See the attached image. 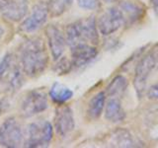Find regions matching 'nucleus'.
Listing matches in <instances>:
<instances>
[{"label":"nucleus","mask_w":158,"mask_h":148,"mask_svg":"<svg viewBox=\"0 0 158 148\" xmlns=\"http://www.w3.org/2000/svg\"><path fill=\"white\" fill-rule=\"evenodd\" d=\"M52 125L47 121H38L29 125L25 130L26 147H47L52 139Z\"/></svg>","instance_id":"7ed1b4c3"},{"label":"nucleus","mask_w":158,"mask_h":148,"mask_svg":"<svg viewBox=\"0 0 158 148\" xmlns=\"http://www.w3.org/2000/svg\"><path fill=\"white\" fill-rule=\"evenodd\" d=\"M106 103V94L104 92H99L94 96L88 106V116L93 120L98 118L105 108Z\"/></svg>","instance_id":"dca6fc26"},{"label":"nucleus","mask_w":158,"mask_h":148,"mask_svg":"<svg viewBox=\"0 0 158 148\" xmlns=\"http://www.w3.org/2000/svg\"><path fill=\"white\" fill-rule=\"evenodd\" d=\"M72 96L73 92L70 89L59 83H54L49 90V97L54 103L59 104V105H62L68 100H70Z\"/></svg>","instance_id":"4468645a"},{"label":"nucleus","mask_w":158,"mask_h":148,"mask_svg":"<svg viewBox=\"0 0 158 148\" xmlns=\"http://www.w3.org/2000/svg\"><path fill=\"white\" fill-rule=\"evenodd\" d=\"M48 108V96L43 90L29 92L21 104V113L24 117H32L44 112Z\"/></svg>","instance_id":"39448f33"},{"label":"nucleus","mask_w":158,"mask_h":148,"mask_svg":"<svg viewBox=\"0 0 158 148\" xmlns=\"http://www.w3.org/2000/svg\"><path fill=\"white\" fill-rule=\"evenodd\" d=\"M54 127L58 135H68L74 128V117L71 109L67 106L59 107L54 117Z\"/></svg>","instance_id":"9b49d317"},{"label":"nucleus","mask_w":158,"mask_h":148,"mask_svg":"<svg viewBox=\"0 0 158 148\" xmlns=\"http://www.w3.org/2000/svg\"><path fill=\"white\" fill-rule=\"evenodd\" d=\"M77 3L81 8L88 10H95L100 6L98 0H77Z\"/></svg>","instance_id":"412c9836"},{"label":"nucleus","mask_w":158,"mask_h":148,"mask_svg":"<svg viewBox=\"0 0 158 148\" xmlns=\"http://www.w3.org/2000/svg\"><path fill=\"white\" fill-rule=\"evenodd\" d=\"M46 35L48 42L49 51L53 59H59L64 52L66 44V39L57 27L54 25H49L46 29Z\"/></svg>","instance_id":"9d476101"},{"label":"nucleus","mask_w":158,"mask_h":148,"mask_svg":"<svg viewBox=\"0 0 158 148\" xmlns=\"http://www.w3.org/2000/svg\"><path fill=\"white\" fill-rule=\"evenodd\" d=\"M125 20V24H131L139 18L140 16V8L136 4L123 1L118 6Z\"/></svg>","instance_id":"2eb2a0df"},{"label":"nucleus","mask_w":158,"mask_h":148,"mask_svg":"<svg viewBox=\"0 0 158 148\" xmlns=\"http://www.w3.org/2000/svg\"><path fill=\"white\" fill-rule=\"evenodd\" d=\"M71 48L72 65L80 67L92 61L97 56V51L94 46L89 43H80Z\"/></svg>","instance_id":"f8f14e48"},{"label":"nucleus","mask_w":158,"mask_h":148,"mask_svg":"<svg viewBox=\"0 0 158 148\" xmlns=\"http://www.w3.org/2000/svg\"><path fill=\"white\" fill-rule=\"evenodd\" d=\"M20 60L23 71L30 77L44 72L48 62V54L42 39L36 38L25 42L20 51Z\"/></svg>","instance_id":"f257e3e1"},{"label":"nucleus","mask_w":158,"mask_h":148,"mask_svg":"<svg viewBox=\"0 0 158 148\" xmlns=\"http://www.w3.org/2000/svg\"><path fill=\"white\" fill-rule=\"evenodd\" d=\"M103 1H105V2H107V3H111V2L114 1V0H103Z\"/></svg>","instance_id":"393cba45"},{"label":"nucleus","mask_w":158,"mask_h":148,"mask_svg":"<svg viewBox=\"0 0 158 148\" xmlns=\"http://www.w3.org/2000/svg\"><path fill=\"white\" fill-rule=\"evenodd\" d=\"M72 0H48V13L52 16H59L70 6Z\"/></svg>","instance_id":"a211bd4d"},{"label":"nucleus","mask_w":158,"mask_h":148,"mask_svg":"<svg viewBox=\"0 0 158 148\" xmlns=\"http://www.w3.org/2000/svg\"><path fill=\"white\" fill-rule=\"evenodd\" d=\"M25 131L16 118L9 117L0 125V145L16 148L24 144Z\"/></svg>","instance_id":"20e7f679"},{"label":"nucleus","mask_w":158,"mask_h":148,"mask_svg":"<svg viewBox=\"0 0 158 148\" xmlns=\"http://www.w3.org/2000/svg\"><path fill=\"white\" fill-rule=\"evenodd\" d=\"M12 63V57L10 54H6L4 58L0 61V79H1L6 72L10 69V65Z\"/></svg>","instance_id":"aec40b11"},{"label":"nucleus","mask_w":158,"mask_h":148,"mask_svg":"<svg viewBox=\"0 0 158 148\" xmlns=\"http://www.w3.org/2000/svg\"><path fill=\"white\" fill-rule=\"evenodd\" d=\"M150 1L155 7H158V0H150Z\"/></svg>","instance_id":"5701e85b"},{"label":"nucleus","mask_w":158,"mask_h":148,"mask_svg":"<svg viewBox=\"0 0 158 148\" xmlns=\"http://www.w3.org/2000/svg\"><path fill=\"white\" fill-rule=\"evenodd\" d=\"M27 12L28 0H0V13L8 21H21Z\"/></svg>","instance_id":"1a4fd4ad"},{"label":"nucleus","mask_w":158,"mask_h":148,"mask_svg":"<svg viewBox=\"0 0 158 148\" xmlns=\"http://www.w3.org/2000/svg\"><path fill=\"white\" fill-rule=\"evenodd\" d=\"M116 138H118V140L116 141V144H115L116 146H121V147L133 146L132 138L127 131H122L121 134H117Z\"/></svg>","instance_id":"6ab92c4d"},{"label":"nucleus","mask_w":158,"mask_h":148,"mask_svg":"<svg viewBox=\"0 0 158 148\" xmlns=\"http://www.w3.org/2000/svg\"><path fill=\"white\" fill-rule=\"evenodd\" d=\"M66 42L69 47L80 43H89L95 46L99 42L97 23L94 17L78 20L66 28Z\"/></svg>","instance_id":"f03ea898"},{"label":"nucleus","mask_w":158,"mask_h":148,"mask_svg":"<svg viewBox=\"0 0 158 148\" xmlns=\"http://www.w3.org/2000/svg\"><path fill=\"white\" fill-rule=\"evenodd\" d=\"M125 25L123 15L118 7L110 8L104 12L98 19L97 28L104 36L114 34Z\"/></svg>","instance_id":"6e6552de"},{"label":"nucleus","mask_w":158,"mask_h":148,"mask_svg":"<svg viewBox=\"0 0 158 148\" xmlns=\"http://www.w3.org/2000/svg\"><path fill=\"white\" fill-rule=\"evenodd\" d=\"M158 62V57L155 51L148 53L147 56L141 58L135 68V87L138 95H141L145 89V84L147 78L149 77L151 71L155 68L156 63Z\"/></svg>","instance_id":"423d86ee"},{"label":"nucleus","mask_w":158,"mask_h":148,"mask_svg":"<svg viewBox=\"0 0 158 148\" xmlns=\"http://www.w3.org/2000/svg\"><path fill=\"white\" fill-rule=\"evenodd\" d=\"M105 117L108 121L112 122H120L125 120L126 113L121 105L120 99L118 98H110L106 105Z\"/></svg>","instance_id":"ddd939ff"},{"label":"nucleus","mask_w":158,"mask_h":148,"mask_svg":"<svg viewBox=\"0 0 158 148\" xmlns=\"http://www.w3.org/2000/svg\"><path fill=\"white\" fill-rule=\"evenodd\" d=\"M48 5L44 2H39L33 7L29 16L24 20L20 26V31L23 33H34L47 22L48 16Z\"/></svg>","instance_id":"0eeeda50"},{"label":"nucleus","mask_w":158,"mask_h":148,"mask_svg":"<svg viewBox=\"0 0 158 148\" xmlns=\"http://www.w3.org/2000/svg\"><path fill=\"white\" fill-rule=\"evenodd\" d=\"M147 97L150 100H158V84L152 85L147 91Z\"/></svg>","instance_id":"4be33fe9"},{"label":"nucleus","mask_w":158,"mask_h":148,"mask_svg":"<svg viewBox=\"0 0 158 148\" xmlns=\"http://www.w3.org/2000/svg\"><path fill=\"white\" fill-rule=\"evenodd\" d=\"M127 87V78L122 75L116 76L111 81V83L109 84V86L107 88L108 95L110 96V98L120 99L123 94L125 93Z\"/></svg>","instance_id":"f3484780"},{"label":"nucleus","mask_w":158,"mask_h":148,"mask_svg":"<svg viewBox=\"0 0 158 148\" xmlns=\"http://www.w3.org/2000/svg\"><path fill=\"white\" fill-rule=\"evenodd\" d=\"M3 34H4V30H3L2 27H0V38L3 36Z\"/></svg>","instance_id":"b1692460"}]
</instances>
